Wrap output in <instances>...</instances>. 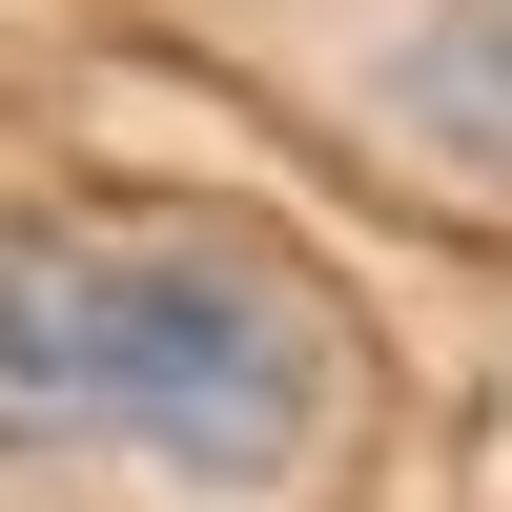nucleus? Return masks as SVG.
I'll return each mask as SVG.
<instances>
[{"instance_id":"obj_2","label":"nucleus","mask_w":512,"mask_h":512,"mask_svg":"<svg viewBox=\"0 0 512 512\" xmlns=\"http://www.w3.org/2000/svg\"><path fill=\"white\" fill-rule=\"evenodd\" d=\"M410 103H431L472 164H512V0H472V21H451L431 62H410Z\"/></svg>"},{"instance_id":"obj_1","label":"nucleus","mask_w":512,"mask_h":512,"mask_svg":"<svg viewBox=\"0 0 512 512\" xmlns=\"http://www.w3.org/2000/svg\"><path fill=\"white\" fill-rule=\"evenodd\" d=\"M328 410V308L226 226H0V451L287 472Z\"/></svg>"}]
</instances>
